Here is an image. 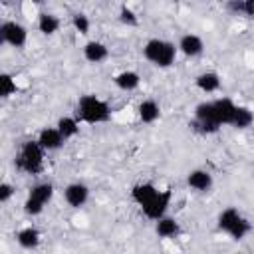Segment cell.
<instances>
[{
    "label": "cell",
    "instance_id": "5b68a950",
    "mask_svg": "<svg viewBox=\"0 0 254 254\" xmlns=\"http://www.w3.org/2000/svg\"><path fill=\"white\" fill-rule=\"evenodd\" d=\"M52 192H54V187L50 183H42V185H36L30 194H28V200L24 204V210L28 214H40L46 206V202L52 198Z\"/></svg>",
    "mask_w": 254,
    "mask_h": 254
},
{
    "label": "cell",
    "instance_id": "7c38bea8",
    "mask_svg": "<svg viewBox=\"0 0 254 254\" xmlns=\"http://www.w3.org/2000/svg\"><path fill=\"white\" fill-rule=\"evenodd\" d=\"M157 194H159V190H157L153 185H149V183H147V185H137V187L133 189V198L141 204V208L147 206Z\"/></svg>",
    "mask_w": 254,
    "mask_h": 254
},
{
    "label": "cell",
    "instance_id": "277c9868",
    "mask_svg": "<svg viewBox=\"0 0 254 254\" xmlns=\"http://www.w3.org/2000/svg\"><path fill=\"white\" fill-rule=\"evenodd\" d=\"M218 228L228 232L232 238L240 240L250 232V222L246 218H242L236 208H226L218 216Z\"/></svg>",
    "mask_w": 254,
    "mask_h": 254
},
{
    "label": "cell",
    "instance_id": "2e32d148",
    "mask_svg": "<svg viewBox=\"0 0 254 254\" xmlns=\"http://www.w3.org/2000/svg\"><path fill=\"white\" fill-rule=\"evenodd\" d=\"M139 75L135 73V71H121L117 77H115V83H117V87H121V89H125V91H131V89H135L137 85H139Z\"/></svg>",
    "mask_w": 254,
    "mask_h": 254
},
{
    "label": "cell",
    "instance_id": "ba28073f",
    "mask_svg": "<svg viewBox=\"0 0 254 254\" xmlns=\"http://www.w3.org/2000/svg\"><path fill=\"white\" fill-rule=\"evenodd\" d=\"M87 194H89L87 187L85 185H79V183H73V185H69L65 189V200H67L69 206H75V208L81 206L87 200Z\"/></svg>",
    "mask_w": 254,
    "mask_h": 254
},
{
    "label": "cell",
    "instance_id": "3957f363",
    "mask_svg": "<svg viewBox=\"0 0 254 254\" xmlns=\"http://www.w3.org/2000/svg\"><path fill=\"white\" fill-rule=\"evenodd\" d=\"M143 54L149 62H153L159 67H169L175 62V54L177 48L171 42H163V40H149L143 48Z\"/></svg>",
    "mask_w": 254,
    "mask_h": 254
},
{
    "label": "cell",
    "instance_id": "5bb4252c",
    "mask_svg": "<svg viewBox=\"0 0 254 254\" xmlns=\"http://www.w3.org/2000/svg\"><path fill=\"white\" fill-rule=\"evenodd\" d=\"M196 85H198V89L210 93V91H216L220 87V79L214 71H206V73H200L196 77Z\"/></svg>",
    "mask_w": 254,
    "mask_h": 254
},
{
    "label": "cell",
    "instance_id": "6da1fadb",
    "mask_svg": "<svg viewBox=\"0 0 254 254\" xmlns=\"http://www.w3.org/2000/svg\"><path fill=\"white\" fill-rule=\"evenodd\" d=\"M16 167L24 173L38 175L44 167V149L38 141H28L22 145L18 157H16Z\"/></svg>",
    "mask_w": 254,
    "mask_h": 254
},
{
    "label": "cell",
    "instance_id": "44dd1931",
    "mask_svg": "<svg viewBox=\"0 0 254 254\" xmlns=\"http://www.w3.org/2000/svg\"><path fill=\"white\" fill-rule=\"evenodd\" d=\"M254 121V115H252V111L250 109H246V107H236V111H234V117H232V123L230 125H234V127H248L250 123Z\"/></svg>",
    "mask_w": 254,
    "mask_h": 254
},
{
    "label": "cell",
    "instance_id": "7402d4cb",
    "mask_svg": "<svg viewBox=\"0 0 254 254\" xmlns=\"http://www.w3.org/2000/svg\"><path fill=\"white\" fill-rule=\"evenodd\" d=\"M14 91H16V83H14L12 75L2 73V75H0V95H2V97H8V95H12Z\"/></svg>",
    "mask_w": 254,
    "mask_h": 254
},
{
    "label": "cell",
    "instance_id": "7a4b0ae2",
    "mask_svg": "<svg viewBox=\"0 0 254 254\" xmlns=\"http://www.w3.org/2000/svg\"><path fill=\"white\" fill-rule=\"evenodd\" d=\"M77 115L85 123H101L109 119V107L95 95H83L77 103Z\"/></svg>",
    "mask_w": 254,
    "mask_h": 254
},
{
    "label": "cell",
    "instance_id": "8992f818",
    "mask_svg": "<svg viewBox=\"0 0 254 254\" xmlns=\"http://www.w3.org/2000/svg\"><path fill=\"white\" fill-rule=\"evenodd\" d=\"M169 202H171V190L169 189L167 190H159V194L147 206H143V212H145L147 218L161 220L163 214H165V210H167V206H169Z\"/></svg>",
    "mask_w": 254,
    "mask_h": 254
},
{
    "label": "cell",
    "instance_id": "30bf717a",
    "mask_svg": "<svg viewBox=\"0 0 254 254\" xmlns=\"http://www.w3.org/2000/svg\"><path fill=\"white\" fill-rule=\"evenodd\" d=\"M179 48H181V52L185 54V56H198L200 52H202V40L198 38V36H194V34H187V36H183L181 38V42H179Z\"/></svg>",
    "mask_w": 254,
    "mask_h": 254
},
{
    "label": "cell",
    "instance_id": "ac0fdd59",
    "mask_svg": "<svg viewBox=\"0 0 254 254\" xmlns=\"http://www.w3.org/2000/svg\"><path fill=\"white\" fill-rule=\"evenodd\" d=\"M38 28L42 34H54L58 28H60V20L54 16V14H40V20H38Z\"/></svg>",
    "mask_w": 254,
    "mask_h": 254
},
{
    "label": "cell",
    "instance_id": "603a6c76",
    "mask_svg": "<svg viewBox=\"0 0 254 254\" xmlns=\"http://www.w3.org/2000/svg\"><path fill=\"white\" fill-rule=\"evenodd\" d=\"M71 22H73V26H75V30L79 34H87L89 32V20H87L85 14H73Z\"/></svg>",
    "mask_w": 254,
    "mask_h": 254
},
{
    "label": "cell",
    "instance_id": "9c48e42d",
    "mask_svg": "<svg viewBox=\"0 0 254 254\" xmlns=\"http://www.w3.org/2000/svg\"><path fill=\"white\" fill-rule=\"evenodd\" d=\"M65 139L62 137V133L58 129H44L38 137V143L42 145V149H48V151H54V149H60L62 143Z\"/></svg>",
    "mask_w": 254,
    "mask_h": 254
},
{
    "label": "cell",
    "instance_id": "9a60e30c",
    "mask_svg": "<svg viewBox=\"0 0 254 254\" xmlns=\"http://www.w3.org/2000/svg\"><path fill=\"white\" fill-rule=\"evenodd\" d=\"M139 117L143 123H153L159 119V105L153 99H147L139 105Z\"/></svg>",
    "mask_w": 254,
    "mask_h": 254
},
{
    "label": "cell",
    "instance_id": "484cf974",
    "mask_svg": "<svg viewBox=\"0 0 254 254\" xmlns=\"http://www.w3.org/2000/svg\"><path fill=\"white\" fill-rule=\"evenodd\" d=\"M248 18H254V0H242V12Z\"/></svg>",
    "mask_w": 254,
    "mask_h": 254
},
{
    "label": "cell",
    "instance_id": "cb8c5ba5",
    "mask_svg": "<svg viewBox=\"0 0 254 254\" xmlns=\"http://www.w3.org/2000/svg\"><path fill=\"white\" fill-rule=\"evenodd\" d=\"M121 22L123 24H129V26H135L137 24V16H135V12L131 10V8H127V6H121Z\"/></svg>",
    "mask_w": 254,
    "mask_h": 254
},
{
    "label": "cell",
    "instance_id": "8fae6325",
    "mask_svg": "<svg viewBox=\"0 0 254 254\" xmlns=\"http://www.w3.org/2000/svg\"><path fill=\"white\" fill-rule=\"evenodd\" d=\"M83 56H85L87 62L99 64V62H103V60L107 58V48H105L101 42H89V44H85V48H83Z\"/></svg>",
    "mask_w": 254,
    "mask_h": 254
},
{
    "label": "cell",
    "instance_id": "4fadbf2b",
    "mask_svg": "<svg viewBox=\"0 0 254 254\" xmlns=\"http://www.w3.org/2000/svg\"><path fill=\"white\" fill-rule=\"evenodd\" d=\"M187 181H189V187H192L196 190H206L212 185V179H210V175L206 171H192Z\"/></svg>",
    "mask_w": 254,
    "mask_h": 254
},
{
    "label": "cell",
    "instance_id": "d4e9b609",
    "mask_svg": "<svg viewBox=\"0 0 254 254\" xmlns=\"http://www.w3.org/2000/svg\"><path fill=\"white\" fill-rule=\"evenodd\" d=\"M12 185H8V183H2L0 185V202H6L10 196H12Z\"/></svg>",
    "mask_w": 254,
    "mask_h": 254
},
{
    "label": "cell",
    "instance_id": "e0dca14e",
    "mask_svg": "<svg viewBox=\"0 0 254 254\" xmlns=\"http://www.w3.org/2000/svg\"><path fill=\"white\" fill-rule=\"evenodd\" d=\"M18 242L24 248H36L40 244V232L36 228H24L18 232Z\"/></svg>",
    "mask_w": 254,
    "mask_h": 254
},
{
    "label": "cell",
    "instance_id": "52a82bcc",
    "mask_svg": "<svg viewBox=\"0 0 254 254\" xmlns=\"http://www.w3.org/2000/svg\"><path fill=\"white\" fill-rule=\"evenodd\" d=\"M0 32H2V40L14 48H22L26 44V28L16 22H4Z\"/></svg>",
    "mask_w": 254,
    "mask_h": 254
},
{
    "label": "cell",
    "instance_id": "ffe728a7",
    "mask_svg": "<svg viewBox=\"0 0 254 254\" xmlns=\"http://www.w3.org/2000/svg\"><path fill=\"white\" fill-rule=\"evenodd\" d=\"M60 133H62V137L64 139H69V137H73L75 133H77V121L73 119V117H62L60 121H58V127H56Z\"/></svg>",
    "mask_w": 254,
    "mask_h": 254
},
{
    "label": "cell",
    "instance_id": "d6986e66",
    "mask_svg": "<svg viewBox=\"0 0 254 254\" xmlns=\"http://www.w3.org/2000/svg\"><path fill=\"white\" fill-rule=\"evenodd\" d=\"M179 232V224L175 218H161L157 222V234L163 236V238H171Z\"/></svg>",
    "mask_w": 254,
    "mask_h": 254
}]
</instances>
